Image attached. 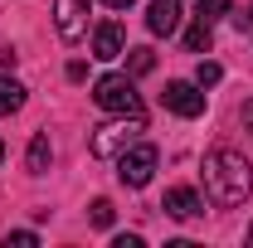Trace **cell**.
Wrapping results in <instances>:
<instances>
[{
	"mask_svg": "<svg viewBox=\"0 0 253 248\" xmlns=\"http://www.w3.org/2000/svg\"><path fill=\"white\" fill-rule=\"evenodd\" d=\"M122 49H126V34H122V25H117V20L97 25V34H93V59L112 63V59H122Z\"/></svg>",
	"mask_w": 253,
	"mask_h": 248,
	"instance_id": "ba28073f",
	"label": "cell"
},
{
	"mask_svg": "<svg viewBox=\"0 0 253 248\" xmlns=\"http://www.w3.org/2000/svg\"><path fill=\"white\" fill-rule=\"evenodd\" d=\"M93 102L102 112H141V97H136V83L126 73H102L93 83Z\"/></svg>",
	"mask_w": 253,
	"mask_h": 248,
	"instance_id": "3957f363",
	"label": "cell"
},
{
	"mask_svg": "<svg viewBox=\"0 0 253 248\" xmlns=\"http://www.w3.org/2000/svg\"><path fill=\"white\" fill-rule=\"evenodd\" d=\"M249 244H253V224H249Z\"/></svg>",
	"mask_w": 253,
	"mask_h": 248,
	"instance_id": "603a6c76",
	"label": "cell"
},
{
	"mask_svg": "<svg viewBox=\"0 0 253 248\" xmlns=\"http://www.w3.org/2000/svg\"><path fill=\"white\" fill-rule=\"evenodd\" d=\"M219 78H224V68H219V63H210V59H205L200 68H195V83H200V88H214Z\"/></svg>",
	"mask_w": 253,
	"mask_h": 248,
	"instance_id": "2e32d148",
	"label": "cell"
},
{
	"mask_svg": "<svg viewBox=\"0 0 253 248\" xmlns=\"http://www.w3.org/2000/svg\"><path fill=\"white\" fill-rule=\"evenodd\" d=\"M141 131H146V117L141 112H117V122H102L93 126V156H102V161H117V156L131 146V141H141Z\"/></svg>",
	"mask_w": 253,
	"mask_h": 248,
	"instance_id": "7a4b0ae2",
	"label": "cell"
},
{
	"mask_svg": "<svg viewBox=\"0 0 253 248\" xmlns=\"http://www.w3.org/2000/svg\"><path fill=\"white\" fill-rule=\"evenodd\" d=\"M210 44H214V30H210L205 20H195V25L185 30V49L190 54H210Z\"/></svg>",
	"mask_w": 253,
	"mask_h": 248,
	"instance_id": "8fae6325",
	"label": "cell"
},
{
	"mask_svg": "<svg viewBox=\"0 0 253 248\" xmlns=\"http://www.w3.org/2000/svg\"><path fill=\"white\" fill-rule=\"evenodd\" d=\"M0 161H5V141H0Z\"/></svg>",
	"mask_w": 253,
	"mask_h": 248,
	"instance_id": "7402d4cb",
	"label": "cell"
},
{
	"mask_svg": "<svg viewBox=\"0 0 253 248\" xmlns=\"http://www.w3.org/2000/svg\"><path fill=\"white\" fill-rule=\"evenodd\" d=\"M205 195L219 205V209H234L253 195V165L244 161V151H229V146H214L205 156Z\"/></svg>",
	"mask_w": 253,
	"mask_h": 248,
	"instance_id": "6da1fadb",
	"label": "cell"
},
{
	"mask_svg": "<svg viewBox=\"0 0 253 248\" xmlns=\"http://www.w3.org/2000/svg\"><path fill=\"white\" fill-rule=\"evenodd\" d=\"M20 107H25V83H15V78L0 73V117H10V112H20Z\"/></svg>",
	"mask_w": 253,
	"mask_h": 248,
	"instance_id": "30bf717a",
	"label": "cell"
},
{
	"mask_svg": "<svg viewBox=\"0 0 253 248\" xmlns=\"http://www.w3.org/2000/svg\"><path fill=\"white\" fill-rule=\"evenodd\" d=\"M156 146L151 141H131L122 156H117V180L131 190H141V185H151V175H156Z\"/></svg>",
	"mask_w": 253,
	"mask_h": 248,
	"instance_id": "277c9868",
	"label": "cell"
},
{
	"mask_svg": "<svg viewBox=\"0 0 253 248\" xmlns=\"http://www.w3.org/2000/svg\"><path fill=\"white\" fill-rule=\"evenodd\" d=\"M15 59H20L15 49H0V68H15Z\"/></svg>",
	"mask_w": 253,
	"mask_h": 248,
	"instance_id": "ac0fdd59",
	"label": "cell"
},
{
	"mask_svg": "<svg viewBox=\"0 0 253 248\" xmlns=\"http://www.w3.org/2000/svg\"><path fill=\"white\" fill-rule=\"evenodd\" d=\"M234 10V0H200V10H195V20H205V25H214Z\"/></svg>",
	"mask_w": 253,
	"mask_h": 248,
	"instance_id": "4fadbf2b",
	"label": "cell"
},
{
	"mask_svg": "<svg viewBox=\"0 0 253 248\" xmlns=\"http://www.w3.org/2000/svg\"><path fill=\"white\" fill-rule=\"evenodd\" d=\"M25 165H30V175H44V170H49V136H44V131L30 141V156H25Z\"/></svg>",
	"mask_w": 253,
	"mask_h": 248,
	"instance_id": "7c38bea8",
	"label": "cell"
},
{
	"mask_svg": "<svg viewBox=\"0 0 253 248\" xmlns=\"http://www.w3.org/2000/svg\"><path fill=\"white\" fill-rule=\"evenodd\" d=\"M244 126H249V131H253V97H249V102H244Z\"/></svg>",
	"mask_w": 253,
	"mask_h": 248,
	"instance_id": "d6986e66",
	"label": "cell"
},
{
	"mask_svg": "<svg viewBox=\"0 0 253 248\" xmlns=\"http://www.w3.org/2000/svg\"><path fill=\"white\" fill-rule=\"evenodd\" d=\"M126 68H131V78H141V73H151V68H156V54H151V49H131Z\"/></svg>",
	"mask_w": 253,
	"mask_h": 248,
	"instance_id": "5bb4252c",
	"label": "cell"
},
{
	"mask_svg": "<svg viewBox=\"0 0 253 248\" xmlns=\"http://www.w3.org/2000/svg\"><path fill=\"white\" fill-rule=\"evenodd\" d=\"M102 5H107V10H126L131 0H102Z\"/></svg>",
	"mask_w": 253,
	"mask_h": 248,
	"instance_id": "ffe728a7",
	"label": "cell"
},
{
	"mask_svg": "<svg viewBox=\"0 0 253 248\" xmlns=\"http://www.w3.org/2000/svg\"><path fill=\"white\" fill-rule=\"evenodd\" d=\"M88 5L93 0H54V25H59L63 44H78L88 34Z\"/></svg>",
	"mask_w": 253,
	"mask_h": 248,
	"instance_id": "5b68a950",
	"label": "cell"
},
{
	"mask_svg": "<svg viewBox=\"0 0 253 248\" xmlns=\"http://www.w3.org/2000/svg\"><path fill=\"white\" fill-rule=\"evenodd\" d=\"M10 244H15V248H34V244H39V234H30V229H15V234H5V248H10Z\"/></svg>",
	"mask_w": 253,
	"mask_h": 248,
	"instance_id": "e0dca14e",
	"label": "cell"
},
{
	"mask_svg": "<svg viewBox=\"0 0 253 248\" xmlns=\"http://www.w3.org/2000/svg\"><path fill=\"white\" fill-rule=\"evenodd\" d=\"M112 214H117V209H112V200H93V205H88V219H93L97 229H107Z\"/></svg>",
	"mask_w": 253,
	"mask_h": 248,
	"instance_id": "9a60e30c",
	"label": "cell"
},
{
	"mask_svg": "<svg viewBox=\"0 0 253 248\" xmlns=\"http://www.w3.org/2000/svg\"><path fill=\"white\" fill-rule=\"evenodd\" d=\"M161 209H166L170 219H180V224H190V219H200V214H205V200H200V195H195L190 185H175V190H166Z\"/></svg>",
	"mask_w": 253,
	"mask_h": 248,
	"instance_id": "52a82bcc",
	"label": "cell"
},
{
	"mask_svg": "<svg viewBox=\"0 0 253 248\" xmlns=\"http://www.w3.org/2000/svg\"><path fill=\"white\" fill-rule=\"evenodd\" d=\"M146 30L151 34H175L180 30V0H151L146 5Z\"/></svg>",
	"mask_w": 253,
	"mask_h": 248,
	"instance_id": "9c48e42d",
	"label": "cell"
},
{
	"mask_svg": "<svg viewBox=\"0 0 253 248\" xmlns=\"http://www.w3.org/2000/svg\"><path fill=\"white\" fill-rule=\"evenodd\" d=\"M161 102H166L175 117H200V112H205V88H200V83H185V78H175V83H166Z\"/></svg>",
	"mask_w": 253,
	"mask_h": 248,
	"instance_id": "8992f818",
	"label": "cell"
},
{
	"mask_svg": "<svg viewBox=\"0 0 253 248\" xmlns=\"http://www.w3.org/2000/svg\"><path fill=\"white\" fill-rule=\"evenodd\" d=\"M239 25H244V30H253V10H249V15H239Z\"/></svg>",
	"mask_w": 253,
	"mask_h": 248,
	"instance_id": "44dd1931",
	"label": "cell"
}]
</instances>
